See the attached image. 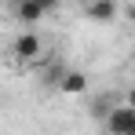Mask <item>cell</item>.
<instances>
[{
  "label": "cell",
  "mask_w": 135,
  "mask_h": 135,
  "mask_svg": "<svg viewBox=\"0 0 135 135\" xmlns=\"http://www.w3.org/2000/svg\"><path fill=\"white\" fill-rule=\"evenodd\" d=\"M106 132L110 135H135V106H110L106 113Z\"/></svg>",
  "instance_id": "cell-1"
},
{
  "label": "cell",
  "mask_w": 135,
  "mask_h": 135,
  "mask_svg": "<svg viewBox=\"0 0 135 135\" xmlns=\"http://www.w3.org/2000/svg\"><path fill=\"white\" fill-rule=\"evenodd\" d=\"M40 51H44V44H40L37 33H18L15 44H11V55H15L18 62H33V59H40Z\"/></svg>",
  "instance_id": "cell-2"
},
{
  "label": "cell",
  "mask_w": 135,
  "mask_h": 135,
  "mask_svg": "<svg viewBox=\"0 0 135 135\" xmlns=\"http://www.w3.org/2000/svg\"><path fill=\"white\" fill-rule=\"evenodd\" d=\"M84 15H88L91 22H117V15H120V7H117V0H88L84 4Z\"/></svg>",
  "instance_id": "cell-3"
},
{
  "label": "cell",
  "mask_w": 135,
  "mask_h": 135,
  "mask_svg": "<svg viewBox=\"0 0 135 135\" xmlns=\"http://www.w3.org/2000/svg\"><path fill=\"white\" fill-rule=\"evenodd\" d=\"M15 15H18V22H22V26H33V22H40L47 11L37 4V0H18V4H15Z\"/></svg>",
  "instance_id": "cell-4"
},
{
  "label": "cell",
  "mask_w": 135,
  "mask_h": 135,
  "mask_svg": "<svg viewBox=\"0 0 135 135\" xmlns=\"http://www.w3.org/2000/svg\"><path fill=\"white\" fill-rule=\"evenodd\" d=\"M59 88L66 91V95H84V91H88V77H84L80 69H66L62 80H59Z\"/></svg>",
  "instance_id": "cell-5"
},
{
  "label": "cell",
  "mask_w": 135,
  "mask_h": 135,
  "mask_svg": "<svg viewBox=\"0 0 135 135\" xmlns=\"http://www.w3.org/2000/svg\"><path fill=\"white\" fill-rule=\"evenodd\" d=\"M37 4H40L44 11H55V7H59V0H37Z\"/></svg>",
  "instance_id": "cell-6"
},
{
  "label": "cell",
  "mask_w": 135,
  "mask_h": 135,
  "mask_svg": "<svg viewBox=\"0 0 135 135\" xmlns=\"http://www.w3.org/2000/svg\"><path fill=\"white\" fill-rule=\"evenodd\" d=\"M124 15H128V22L135 26V0H132V4H128V11H124Z\"/></svg>",
  "instance_id": "cell-7"
},
{
  "label": "cell",
  "mask_w": 135,
  "mask_h": 135,
  "mask_svg": "<svg viewBox=\"0 0 135 135\" xmlns=\"http://www.w3.org/2000/svg\"><path fill=\"white\" fill-rule=\"evenodd\" d=\"M128 106H135V88H132V91H128Z\"/></svg>",
  "instance_id": "cell-8"
}]
</instances>
